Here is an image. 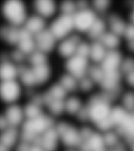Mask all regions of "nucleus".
<instances>
[{"mask_svg": "<svg viewBox=\"0 0 134 151\" xmlns=\"http://www.w3.org/2000/svg\"><path fill=\"white\" fill-rule=\"evenodd\" d=\"M3 13L12 25L17 26L26 21L23 4L18 0H9L3 6Z\"/></svg>", "mask_w": 134, "mask_h": 151, "instance_id": "f257e3e1", "label": "nucleus"}, {"mask_svg": "<svg viewBox=\"0 0 134 151\" xmlns=\"http://www.w3.org/2000/svg\"><path fill=\"white\" fill-rule=\"evenodd\" d=\"M74 27L73 15L62 14L52 22L49 29L56 39H60L65 37Z\"/></svg>", "mask_w": 134, "mask_h": 151, "instance_id": "f03ea898", "label": "nucleus"}, {"mask_svg": "<svg viewBox=\"0 0 134 151\" xmlns=\"http://www.w3.org/2000/svg\"><path fill=\"white\" fill-rule=\"evenodd\" d=\"M69 73L77 79L80 80L87 74L89 68L87 58L75 54L69 57L66 63Z\"/></svg>", "mask_w": 134, "mask_h": 151, "instance_id": "7ed1b4c3", "label": "nucleus"}, {"mask_svg": "<svg viewBox=\"0 0 134 151\" xmlns=\"http://www.w3.org/2000/svg\"><path fill=\"white\" fill-rule=\"evenodd\" d=\"M2 115L6 121L9 127L19 129H21L26 120L24 108L16 104L7 106Z\"/></svg>", "mask_w": 134, "mask_h": 151, "instance_id": "20e7f679", "label": "nucleus"}, {"mask_svg": "<svg viewBox=\"0 0 134 151\" xmlns=\"http://www.w3.org/2000/svg\"><path fill=\"white\" fill-rule=\"evenodd\" d=\"M0 93L3 101L7 106L16 104L20 96V88L14 80L2 81L1 83Z\"/></svg>", "mask_w": 134, "mask_h": 151, "instance_id": "39448f33", "label": "nucleus"}, {"mask_svg": "<svg viewBox=\"0 0 134 151\" xmlns=\"http://www.w3.org/2000/svg\"><path fill=\"white\" fill-rule=\"evenodd\" d=\"M73 19L75 27L79 31L87 32L97 17L92 9H87L77 11L73 15Z\"/></svg>", "mask_w": 134, "mask_h": 151, "instance_id": "423d86ee", "label": "nucleus"}, {"mask_svg": "<svg viewBox=\"0 0 134 151\" xmlns=\"http://www.w3.org/2000/svg\"><path fill=\"white\" fill-rule=\"evenodd\" d=\"M124 55L122 50H108L100 66L104 71L120 70Z\"/></svg>", "mask_w": 134, "mask_h": 151, "instance_id": "0eeeda50", "label": "nucleus"}, {"mask_svg": "<svg viewBox=\"0 0 134 151\" xmlns=\"http://www.w3.org/2000/svg\"><path fill=\"white\" fill-rule=\"evenodd\" d=\"M107 22L110 30L118 35L122 37L128 24L125 12L123 14L118 12H111L108 14Z\"/></svg>", "mask_w": 134, "mask_h": 151, "instance_id": "6e6552de", "label": "nucleus"}, {"mask_svg": "<svg viewBox=\"0 0 134 151\" xmlns=\"http://www.w3.org/2000/svg\"><path fill=\"white\" fill-rule=\"evenodd\" d=\"M34 36L36 50L46 52L50 51L54 46L56 38L49 29H44Z\"/></svg>", "mask_w": 134, "mask_h": 151, "instance_id": "1a4fd4ad", "label": "nucleus"}, {"mask_svg": "<svg viewBox=\"0 0 134 151\" xmlns=\"http://www.w3.org/2000/svg\"><path fill=\"white\" fill-rule=\"evenodd\" d=\"M17 45L18 49L26 55H29L36 50L34 36L24 27L19 28V41Z\"/></svg>", "mask_w": 134, "mask_h": 151, "instance_id": "9d476101", "label": "nucleus"}, {"mask_svg": "<svg viewBox=\"0 0 134 151\" xmlns=\"http://www.w3.org/2000/svg\"><path fill=\"white\" fill-rule=\"evenodd\" d=\"M116 104L127 113H134V89L124 87Z\"/></svg>", "mask_w": 134, "mask_h": 151, "instance_id": "9b49d317", "label": "nucleus"}, {"mask_svg": "<svg viewBox=\"0 0 134 151\" xmlns=\"http://www.w3.org/2000/svg\"><path fill=\"white\" fill-rule=\"evenodd\" d=\"M98 40L101 42L108 50L123 49V40L122 37L111 31H105Z\"/></svg>", "mask_w": 134, "mask_h": 151, "instance_id": "f8f14e48", "label": "nucleus"}, {"mask_svg": "<svg viewBox=\"0 0 134 151\" xmlns=\"http://www.w3.org/2000/svg\"><path fill=\"white\" fill-rule=\"evenodd\" d=\"M81 42L80 37L77 34H72L68 38L64 39L60 44L59 52L64 57H70L75 54L77 47Z\"/></svg>", "mask_w": 134, "mask_h": 151, "instance_id": "ddd939ff", "label": "nucleus"}, {"mask_svg": "<svg viewBox=\"0 0 134 151\" xmlns=\"http://www.w3.org/2000/svg\"><path fill=\"white\" fill-rule=\"evenodd\" d=\"M24 28L34 36L45 29V21L42 17L33 15L26 19Z\"/></svg>", "mask_w": 134, "mask_h": 151, "instance_id": "4468645a", "label": "nucleus"}, {"mask_svg": "<svg viewBox=\"0 0 134 151\" xmlns=\"http://www.w3.org/2000/svg\"><path fill=\"white\" fill-rule=\"evenodd\" d=\"M36 11L43 17H49L55 9V4L51 0H37L34 2Z\"/></svg>", "mask_w": 134, "mask_h": 151, "instance_id": "2eb2a0df", "label": "nucleus"}, {"mask_svg": "<svg viewBox=\"0 0 134 151\" xmlns=\"http://www.w3.org/2000/svg\"><path fill=\"white\" fill-rule=\"evenodd\" d=\"M108 50L99 40L94 41L90 45V56L93 61L100 63L102 61Z\"/></svg>", "mask_w": 134, "mask_h": 151, "instance_id": "dca6fc26", "label": "nucleus"}, {"mask_svg": "<svg viewBox=\"0 0 134 151\" xmlns=\"http://www.w3.org/2000/svg\"><path fill=\"white\" fill-rule=\"evenodd\" d=\"M31 69L35 79L36 85L44 83L49 76V67L46 64L33 66Z\"/></svg>", "mask_w": 134, "mask_h": 151, "instance_id": "f3484780", "label": "nucleus"}, {"mask_svg": "<svg viewBox=\"0 0 134 151\" xmlns=\"http://www.w3.org/2000/svg\"><path fill=\"white\" fill-rule=\"evenodd\" d=\"M19 29L16 26L11 25L3 26L1 28V35L7 42L11 44H17L19 39Z\"/></svg>", "mask_w": 134, "mask_h": 151, "instance_id": "a211bd4d", "label": "nucleus"}, {"mask_svg": "<svg viewBox=\"0 0 134 151\" xmlns=\"http://www.w3.org/2000/svg\"><path fill=\"white\" fill-rule=\"evenodd\" d=\"M106 24L102 19L97 18L87 31V35L90 38L98 40L105 30Z\"/></svg>", "mask_w": 134, "mask_h": 151, "instance_id": "6ab92c4d", "label": "nucleus"}, {"mask_svg": "<svg viewBox=\"0 0 134 151\" xmlns=\"http://www.w3.org/2000/svg\"><path fill=\"white\" fill-rule=\"evenodd\" d=\"M17 75H18L17 67L8 61L2 62L0 76L2 81L14 80Z\"/></svg>", "mask_w": 134, "mask_h": 151, "instance_id": "aec40b11", "label": "nucleus"}, {"mask_svg": "<svg viewBox=\"0 0 134 151\" xmlns=\"http://www.w3.org/2000/svg\"><path fill=\"white\" fill-rule=\"evenodd\" d=\"M83 106L77 97H70L64 100V111L70 115L76 116Z\"/></svg>", "mask_w": 134, "mask_h": 151, "instance_id": "412c9836", "label": "nucleus"}, {"mask_svg": "<svg viewBox=\"0 0 134 151\" xmlns=\"http://www.w3.org/2000/svg\"><path fill=\"white\" fill-rule=\"evenodd\" d=\"M42 106L31 100L23 108L26 119H34L43 114L41 108Z\"/></svg>", "mask_w": 134, "mask_h": 151, "instance_id": "4be33fe9", "label": "nucleus"}, {"mask_svg": "<svg viewBox=\"0 0 134 151\" xmlns=\"http://www.w3.org/2000/svg\"><path fill=\"white\" fill-rule=\"evenodd\" d=\"M59 83L67 92L75 91L78 86L77 79L70 73L62 76Z\"/></svg>", "mask_w": 134, "mask_h": 151, "instance_id": "5701e85b", "label": "nucleus"}, {"mask_svg": "<svg viewBox=\"0 0 134 151\" xmlns=\"http://www.w3.org/2000/svg\"><path fill=\"white\" fill-rule=\"evenodd\" d=\"M105 73V71L100 65H93L89 66L87 69V76H89L94 82L99 83H101L103 79Z\"/></svg>", "mask_w": 134, "mask_h": 151, "instance_id": "b1692460", "label": "nucleus"}, {"mask_svg": "<svg viewBox=\"0 0 134 151\" xmlns=\"http://www.w3.org/2000/svg\"><path fill=\"white\" fill-rule=\"evenodd\" d=\"M47 91L52 99L56 100H64L67 92L60 83L52 85Z\"/></svg>", "mask_w": 134, "mask_h": 151, "instance_id": "393cba45", "label": "nucleus"}, {"mask_svg": "<svg viewBox=\"0 0 134 151\" xmlns=\"http://www.w3.org/2000/svg\"><path fill=\"white\" fill-rule=\"evenodd\" d=\"M28 60L33 66L46 64L47 58L45 52L36 50L28 55Z\"/></svg>", "mask_w": 134, "mask_h": 151, "instance_id": "a878e982", "label": "nucleus"}, {"mask_svg": "<svg viewBox=\"0 0 134 151\" xmlns=\"http://www.w3.org/2000/svg\"><path fill=\"white\" fill-rule=\"evenodd\" d=\"M46 106L54 116H59L64 111V100L53 99Z\"/></svg>", "mask_w": 134, "mask_h": 151, "instance_id": "bb28decb", "label": "nucleus"}, {"mask_svg": "<svg viewBox=\"0 0 134 151\" xmlns=\"http://www.w3.org/2000/svg\"><path fill=\"white\" fill-rule=\"evenodd\" d=\"M22 83L28 87H32L36 85L35 81L31 68H27L26 70L20 75Z\"/></svg>", "mask_w": 134, "mask_h": 151, "instance_id": "cd10ccee", "label": "nucleus"}, {"mask_svg": "<svg viewBox=\"0 0 134 151\" xmlns=\"http://www.w3.org/2000/svg\"><path fill=\"white\" fill-rule=\"evenodd\" d=\"M60 9L62 14L73 15L77 11L75 3L70 1H66L61 3Z\"/></svg>", "mask_w": 134, "mask_h": 151, "instance_id": "c85d7f7f", "label": "nucleus"}, {"mask_svg": "<svg viewBox=\"0 0 134 151\" xmlns=\"http://www.w3.org/2000/svg\"><path fill=\"white\" fill-rule=\"evenodd\" d=\"M90 45L85 42H80L77 47L75 54L78 55L85 58L90 56Z\"/></svg>", "mask_w": 134, "mask_h": 151, "instance_id": "c756f323", "label": "nucleus"}, {"mask_svg": "<svg viewBox=\"0 0 134 151\" xmlns=\"http://www.w3.org/2000/svg\"><path fill=\"white\" fill-rule=\"evenodd\" d=\"M93 81L89 76H86L79 80L78 86L83 91H87L92 88Z\"/></svg>", "mask_w": 134, "mask_h": 151, "instance_id": "7c9ffc66", "label": "nucleus"}, {"mask_svg": "<svg viewBox=\"0 0 134 151\" xmlns=\"http://www.w3.org/2000/svg\"><path fill=\"white\" fill-rule=\"evenodd\" d=\"M93 3L94 8L100 12H105L111 5L108 0H97L93 1Z\"/></svg>", "mask_w": 134, "mask_h": 151, "instance_id": "2f4dec72", "label": "nucleus"}, {"mask_svg": "<svg viewBox=\"0 0 134 151\" xmlns=\"http://www.w3.org/2000/svg\"><path fill=\"white\" fill-rule=\"evenodd\" d=\"M25 56L26 55L19 49L14 50L11 54L12 58L17 62H22L25 59Z\"/></svg>", "mask_w": 134, "mask_h": 151, "instance_id": "473e14b6", "label": "nucleus"}, {"mask_svg": "<svg viewBox=\"0 0 134 151\" xmlns=\"http://www.w3.org/2000/svg\"><path fill=\"white\" fill-rule=\"evenodd\" d=\"M77 9L78 10H83L88 9V4L87 2L85 1H80L75 3Z\"/></svg>", "mask_w": 134, "mask_h": 151, "instance_id": "72a5a7b5", "label": "nucleus"}, {"mask_svg": "<svg viewBox=\"0 0 134 151\" xmlns=\"http://www.w3.org/2000/svg\"><path fill=\"white\" fill-rule=\"evenodd\" d=\"M130 8L134 9V0H130L126 1L124 4V9Z\"/></svg>", "mask_w": 134, "mask_h": 151, "instance_id": "f704fd0d", "label": "nucleus"}, {"mask_svg": "<svg viewBox=\"0 0 134 151\" xmlns=\"http://www.w3.org/2000/svg\"><path fill=\"white\" fill-rule=\"evenodd\" d=\"M59 151H81L80 148H70V147H62Z\"/></svg>", "mask_w": 134, "mask_h": 151, "instance_id": "c9c22d12", "label": "nucleus"}]
</instances>
